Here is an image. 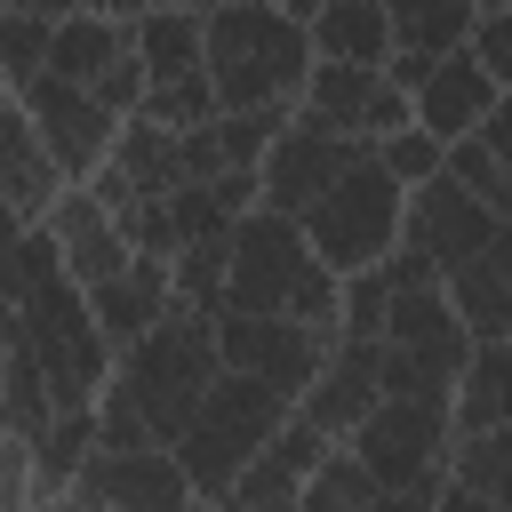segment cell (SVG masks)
Masks as SVG:
<instances>
[{
    "mask_svg": "<svg viewBox=\"0 0 512 512\" xmlns=\"http://www.w3.org/2000/svg\"><path fill=\"white\" fill-rule=\"evenodd\" d=\"M216 304L232 312H288L320 336H336V272L312 256L304 224L280 208H240L224 224V288Z\"/></svg>",
    "mask_w": 512,
    "mask_h": 512,
    "instance_id": "1",
    "label": "cell"
},
{
    "mask_svg": "<svg viewBox=\"0 0 512 512\" xmlns=\"http://www.w3.org/2000/svg\"><path fill=\"white\" fill-rule=\"evenodd\" d=\"M312 64L304 16L280 0H224L200 16V72L216 104H296V80Z\"/></svg>",
    "mask_w": 512,
    "mask_h": 512,
    "instance_id": "2",
    "label": "cell"
},
{
    "mask_svg": "<svg viewBox=\"0 0 512 512\" xmlns=\"http://www.w3.org/2000/svg\"><path fill=\"white\" fill-rule=\"evenodd\" d=\"M216 368H224V360H216V320H208L200 304H168L152 328H136V336L112 352V384L136 400V416H144V432H152L160 448L184 432V416H192V400L208 392Z\"/></svg>",
    "mask_w": 512,
    "mask_h": 512,
    "instance_id": "3",
    "label": "cell"
},
{
    "mask_svg": "<svg viewBox=\"0 0 512 512\" xmlns=\"http://www.w3.org/2000/svg\"><path fill=\"white\" fill-rule=\"evenodd\" d=\"M280 416H288V392H280V384H264V376H248V368H216L208 392L192 400L184 432L168 440V456H176L192 504H216L224 480L280 432Z\"/></svg>",
    "mask_w": 512,
    "mask_h": 512,
    "instance_id": "4",
    "label": "cell"
},
{
    "mask_svg": "<svg viewBox=\"0 0 512 512\" xmlns=\"http://www.w3.org/2000/svg\"><path fill=\"white\" fill-rule=\"evenodd\" d=\"M344 448L376 472L384 504H432L440 496V472H448V400L376 392V408L344 432Z\"/></svg>",
    "mask_w": 512,
    "mask_h": 512,
    "instance_id": "5",
    "label": "cell"
},
{
    "mask_svg": "<svg viewBox=\"0 0 512 512\" xmlns=\"http://www.w3.org/2000/svg\"><path fill=\"white\" fill-rule=\"evenodd\" d=\"M296 224H304V240H312V256L328 272H360V264H376L400 240V184L376 168L368 144H352V160L320 184V200Z\"/></svg>",
    "mask_w": 512,
    "mask_h": 512,
    "instance_id": "6",
    "label": "cell"
},
{
    "mask_svg": "<svg viewBox=\"0 0 512 512\" xmlns=\"http://www.w3.org/2000/svg\"><path fill=\"white\" fill-rule=\"evenodd\" d=\"M288 112L312 120V128H328V136H360L368 144V136H384V128L408 120V88H392L384 64H328V56H312Z\"/></svg>",
    "mask_w": 512,
    "mask_h": 512,
    "instance_id": "7",
    "label": "cell"
},
{
    "mask_svg": "<svg viewBox=\"0 0 512 512\" xmlns=\"http://www.w3.org/2000/svg\"><path fill=\"white\" fill-rule=\"evenodd\" d=\"M16 104H24L32 136L48 144V160L64 168V184L96 176V160L112 152V128H120V112H104V104H96L80 80H64V72H32V80L16 88Z\"/></svg>",
    "mask_w": 512,
    "mask_h": 512,
    "instance_id": "8",
    "label": "cell"
},
{
    "mask_svg": "<svg viewBox=\"0 0 512 512\" xmlns=\"http://www.w3.org/2000/svg\"><path fill=\"white\" fill-rule=\"evenodd\" d=\"M208 320H216V360L280 384L288 400L312 384L320 352L336 344V336H320V328H304V320H288V312H232V304H216Z\"/></svg>",
    "mask_w": 512,
    "mask_h": 512,
    "instance_id": "9",
    "label": "cell"
},
{
    "mask_svg": "<svg viewBox=\"0 0 512 512\" xmlns=\"http://www.w3.org/2000/svg\"><path fill=\"white\" fill-rule=\"evenodd\" d=\"M496 232H504V216H496L488 200H472L448 168H432L424 184L400 192V248H416L432 272H448L456 256H472V248L496 240Z\"/></svg>",
    "mask_w": 512,
    "mask_h": 512,
    "instance_id": "10",
    "label": "cell"
},
{
    "mask_svg": "<svg viewBox=\"0 0 512 512\" xmlns=\"http://www.w3.org/2000/svg\"><path fill=\"white\" fill-rule=\"evenodd\" d=\"M352 144L360 136H328V128H312V120H280L272 128V144L256 152V208H280V216H304L312 200H320V184L352 160Z\"/></svg>",
    "mask_w": 512,
    "mask_h": 512,
    "instance_id": "11",
    "label": "cell"
},
{
    "mask_svg": "<svg viewBox=\"0 0 512 512\" xmlns=\"http://www.w3.org/2000/svg\"><path fill=\"white\" fill-rule=\"evenodd\" d=\"M64 504H88V512H120V504H192L176 456L160 440H136V448H88L80 472L64 480Z\"/></svg>",
    "mask_w": 512,
    "mask_h": 512,
    "instance_id": "12",
    "label": "cell"
},
{
    "mask_svg": "<svg viewBox=\"0 0 512 512\" xmlns=\"http://www.w3.org/2000/svg\"><path fill=\"white\" fill-rule=\"evenodd\" d=\"M328 448V432L320 424H304L296 416V400H288V416H280V432L224 480V496L216 504H232V512H296V480H304V464Z\"/></svg>",
    "mask_w": 512,
    "mask_h": 512,
    "instance_id": "13",
    "label": "cell"
},
{
    "mask_svg": "<svg viewBox=\"0 0 512 512\" xmlns=\"http://www.w3.org/2000/svg\"><path fill=\"white\" fill-rule=\"evenodd\" d=\"M376 336H336L328 352H320V368H312V384L296 392V416L304 424H320L328 440H344L368 408H376Z\"/></svg>",
    "mask_w": 512,
    "mask_h": 512,
    "instance_id": "14",
    "label": "cell"
},
{
    "mask_svg": "<svg viewBox=\"0 0 512 512\" xmlns=\"http://www.w3.org/2000/svg\"><path fill=\"white\" fill-rule=\"evenodd\" d=\"M40 232H48V248H56V264H64V280H72V288L104 280V272L128 256V240H120L112 208H104L88 184H64V192L40 208Z\"/></svg>",
    "mask_w": 512,
    "mask_h": 512,
    "instance_id": "15",
    "label": "cell"
},
{
    "mask_svg": "<svg viewBox=\"0 0 512 512\" xmlns=\"http://www.w3.org/2000/svg\"><path fill=\"white\" fill-rule=\"evenodd\" d=\"M488 104H504V80H496V72H480L464 40H456L448 56H432V64H424V80L408 88V120H416V128H432L440 144H448V136H464Z\"/></svg>",
    "mask_w": 512,
    "mask_h": 512,
    "instance_id": "16",
    "label": "cell"
},
{
    "mask_svg": "<svg viewBox=\"0 0 512 512\" xmlns=\"http://www.w3.org/2000/svg\"><path fill=\"white\" fill-rule=\"evenodd\" d=\"M440 296H448V312L464 320L472 344L512 336V232H496V240H480L472 256H456V264L440 272Z\"/></svg>",
    "mask_w": 512,
    "mask_h": 512,
    "instance_id": "17",
    "label": "cell"
},
{
    "mask_svg": "<svg viewBox=\"0 0 512 512\" xmlns=\"http://www.w3.org/2000/svg\"><path fill=\"white\" fill-rule=\"evenodd\" d=\"M80 304H88V320L104 328V344L120 352L136 328H152V320L176 304V296H168V256H136V248H128L104 280H88V288H80Z\"/></svg>",
    "mask_w": 512,
    "mask_h": 512,
    "instance_id": "18",
    "label": "cell"
},
{
    "mask_svg": "<svg viewBox=\"0 0 512 512\" xmlns=\"http://www.w3.org/2000/svg\"><path fill=\"white\" fill-rule=\"evenodd\" d=\"M64 192V168L48 160V144L32 136L24 104L0 96V200L16 208V224H40V208Z\"/></svg>",
    "mask_w": 512,
    "mask_h": 512,
    "instance_id": "19",
    "label": "cell"
},
{
    "mask_svg": "<svg viewBox=\"0 0 512 512\" xmlns=\"http://www.w3.org/2000/svg\"><path fill=\"white\" fill-rule=\"evenodd\" d=\"M384 344H408V352H432V360H448V368H464V352H472V336H464V320L448 312V296H440V280H416V288H392V304H384Z\"/></svg>",
    "mask_w": 512,
    "mask_h": 512,
    "instance_id": "20",
    "label": "cell"
},
{
    "mask_svg": "<svg viewBox=\"0 0 512 512\" xmlns=\"http://www.w3.org/2000/svg\"><path fill=\"white\" fill-rule=\"evenodd\" d=\"M480 424H512V336L472 344L448 384V432H480Z\"/></svg>",
    "mask_w": 512,
    "mask_h": 512,
    "instance_id": "21",
    "label": "cell"
},
{
    "mask_svg": "<svg viewBox=\"0 0 512 512\" xmlns=\"http://www.w3.org/2000/svg\"><path fill=\"white\" fill-rule=\"evenodd\" d=\"M304 40H312V56H328V64H384L392 24H384V0H312Z\"/></svg>",
    "mask_w": 512,
    "mask_h": 512,
    "instance_id": "22",
    "label": "cell"
},
{
    "mask_svg": "<svg viewBox=\"0 0 512 512\" xmlns=\"http://www.w3.org/2000/svg\"><path fill=\"white\" fill-rule=\"evenodd\" d=\"M368 504H384V488H376V472L344 440H328L304 464V480H296V512H368Z\"/></svg>",
    "mask_w": 512,
    "mask_h": 512,
    "instance_id": "23",
    "label": "cell"
},
{
    "mask_svg": "<svg viewBox=\"0 0 512 512\" xmlns=\"http://www.w3.org/2000/svg\"><path fill=\"white\" fill-rule=\"evenodd\" d=\"M128 48H136L144 80H160V72H192V64H200V16H192L184 0H160V8L128 16Z\"/></svg>",
    "mask_w": 512,
    "mask_h": 512,
    "instance_id": "24",
    "label": "cell"
},
{
    "mask_svg": "<svg viewBox=\"0 0 512 512\" xmlns=\"http://www.w3.org/2000/svg\"><path fill=\"white\" fill-rule=\"evenodd\" d=\"M112 48H128V24H120V16L72 8V16H56V24H48V72H64V80H88Z\"/></svg>",
    "mask_w": 512,
    "mask_h": 512,
    "instance_id": "25",
    "label": "cell"
},
{
    "mask_svg": "<svg viewBox=\"0 0 512 512\" xmlns=\"http://www.w3.org/2000/svg\"><path fill=\"white\" fill-rule=\"evenodd\" d=\"M440 168L472 192V200H488L496 216H512V152H496L480 128H464V136H448L440 144Z\"/></svg>",
    "mask_w": 512,
    "mask_h": 512,
    "instance_id": "26",
    "label": "cell"
},
{
    "mask_svg": "<svg viewBox=\"0 0 512 512\" xmlns=\"http://www.w3.org/2000/svg\"><path fill=\"white\" fill-rule=\"evenodd\" d=\"M384 24H392V48L448 56L472 24V0H384Z\"/></svg>",
    "mask_w": 512,
    "mask_h": 512,
    "instance_id": "27",
    "label": "cell"
},
{
    "mask_svg": "<svg viewBox=\"0 0 512 512\" xmlns=\"http://www.w3.org/2000/svg\"><path fill=\"white\" fill-rule=\"evenodd\" d=\"M136 112H144V120H160V128H192V120H208V112H216V88H208V72H200V64H192V72H160V80H144Z\"/></svg>",
    "mask_w": 512,
    "mask_h": 512,
    "instance_id": "28",
    "label": "cell"
},
{
    "mask_svg": "<svg viewBox=\"0 0 512 512\" xmlns=\"http://www.w3.org/2000/svg\"><path fill=\"white\" fill-rule=\"evenodd\" d=\"M368 152H376V168L408 192V184H424L432 168H440V136L432 128H416V120H400V128H384V136H368Z\"/></svg>",
    "mask_w": 512,
    "mask_h": 512,
    "instance_id": "29",
    "label": "cell"
},
{
    "mask_svg": "<svg viewBox=\"0 0 512 512\" xmlns=\"http://www.w3.org/2000/svg\"><path fill=\"white\" fill-rule=\"evenodd\" d=\"M32 72H48V16L0 8V80H8V96H16Z\"/></svg>",
    "mask_w": 512,
    "mask_h": 512,
    "instance_id": "30",
    "label": "cell"
},
{
    "mask_svg": "<svg viewBox=\"0 0 512 512\" xmlns=\"http://www.w3.org/2000/svg\"><path fill=\"white\" fill-rule=\"evenodd\" d=\"M80 88H88L104 112H136V96H144V64H136V48H112Z\"/></svg>",
    "mask_w": 512,
    "mask_h": 512,
    "instance_id": "31",
    "label": "cell"
},
{
    "mask_svg": "<svg viewBox=\"0 0 512 512\" xmlns=\"http://www.w3.org/2000/svg\"><path fill=\"white\" fill-rule=\"evenodd\" d=\"M464 48H472V64H480V72L512 80V8H480V16L464 24Z\"/></svg>",
    "mask_w": 512,
    "mask_h": 512,
    "instance_id": "32",
    "label": "cell"
},
{
    "mask_svg": "<svg viewBox=\"0 0 512 512\" xmlns=\"http://www.w3.org/2000/svg\"><path fill=\"white\" fill-rule=\"evenodd\" d=\"M16 504H32V440L0 424V512H16Z\"/></svg>",
    "mask_w": 512,
    "mask_h": 512,
    "instance_id": "33",
    "label": "cell"
},
{
    "mask_svg": "<svg viewBox=\"0 0 512 512\" xmlns=\"http://www.w3.org/2000/svg\"><path fill=\"white\" fill-rule=\"evenodd\" d=\"M0 8H24V16H48V24H56V16H72V8H88V0H0Z\"/></svg>",
    "mask_w": 512,
    "mask_h": 512,
    "instance_id": "34",
    "label": "cell"
},
{
    "mask_svg": "<svg viewBox=\"0 0 512 512\" xmlns=\"http://www.w3.org/2000/svg\"><path fill=\"white\" fill-rule=\"evenodd\" d=\"M88 8H96V16H120V24H128V16H144V8H160V0H88Z\"/></svg>",
    "mask_w": 512,
    "mask_h": 512,
    "instance_id": "35",
    "label": "cell"
},
{
    "mask_svg": "<svg viewBox=\"0 0 512 512\" xmlns=\"http://www.w3.org/2000/svg\"><path fill=\"white\" fill-rule=\"evenodd\" d=\"M16 232H24V224H16V208H8V200H0V248H8V240H16Z\"/></svg>",
    "mask_w": 512,
    "mask_h": 512,
    "instance_id": "36",
    "label": "cell"
},
{
    "mask_svg": "<svg viewBox=\"0 0 512 512\" xmlns=\"http://www.w3.org/2000/svg\"><path fill=\"white\" fill-rule=\"evenodd\" d=\"M184 8H192V16H208V8H224V0H184Z\"/></svg>",
    "mask_w": 512,
    "mask_h": 512,
    "instance_id": "37",
    "label": "cell"
},
{
    "mask_svg": "<svg viewBox=\"0 0 512 512\" xmlns=\"http://www.w3.org/2000/svg\"><path fill=\"white\" fill-rule=\"evenodd\" d=\"M480 8H512V0H472V16H480Z\"/></svg>",
    "mask_w": 512,
    "mask_h": 512,
    "instance_id": "38",
    "label": "cell"
},
{
    "mask_svg": "<svg viewBox=\"0 0 512 512\" xmlns=\"http://www.w3.org/2000/svg\"><path fill=\"white\" fill-rule=\"evenodd\" d=\"M0 96H8V80H0Z\"/></svg>",
    "mask_w": 512,
    "mask_h": 512,
    "instance_id": "39",
    "label": "cell"
}]
</instances>
